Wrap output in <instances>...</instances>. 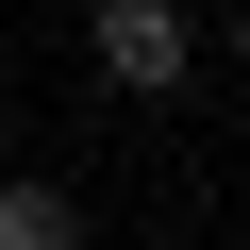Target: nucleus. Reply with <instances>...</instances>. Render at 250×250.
I'll list each match as a JSON object with an SVG mask.
<instances>
[{
    "instance_id": "obj_1",
    "label": "nucleus",
    "mask_w": 250,
    "mask_h": 250,
    "mask_svg": "<svg viewBox=\"0 0 250 250\" xmlns=\"http://www.w3.org/2000/svg\"><path fill=\"white\" fill-rule=\"evenodd\" d=\"M184 50H200V34L167 17V0H100V67L134 83V100H167V83H184Z\"/></svg>"
},
{
    "instance_id": "obj_2",
    "label": "nucleus",
    "mask_w": 250,
    "mask_h": 250,
    "mask_svg": "<svg viewBox=\"0 0 250 250\" xmlns=\"http://www.w3.org/2000/svg\"><path fill=\"white\" fill-rule=\"evenodd\" d=\"M0 250H83V217H67L50 184H0Z\"/></svg>"
}]
</instances>
